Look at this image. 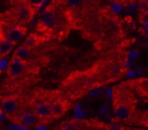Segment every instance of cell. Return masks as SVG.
<instances>
[{
  "label": "cell",
  "instance_id": "obj_1",
  "mask_svg": "<svg viewBox=\"0 0 148 130\" xmlns=\"http://www.w3.org/2000/svg\"><path fill=\"white\" fill-rule=\"evenodd\" d=\"M0 107H1V110H3L6 114L13 116V114H16V112L19 110V100H17V97H14V96L3 97V99L0 100Z\"/></svg>",
  "mask_w": 148,
  "mask_h": 130
},
{
  "label": "cell",
  "instance_id": "obj_2",
  "mask_svg": "<svg viewBox=\"0 0 148 130\" xmlns=\"http://www.w3.org/2000/svg\"><path fill=\"white\" fill-rule=\"evenodd\" d=\"M25 67H26V62H23L17 57H13L7 64V73L10 76H19L25 70Z\"/></svg>",
  "mask_w": 148,
  "mask_h": 130
},
{
  "label": "cell",
  "instance_id": "obj_3",
  "mask_svg": "<svg viewBox=\"0 0 148 130\" xmlns=\"http://www.w3.org/2000/svg\"><path fill=\"white\" fill-rule=\"evenodd\" d=\"M33 112H35L36 116H38L39 119H42V120H46V119L52 117V109H50L49 104L45 103V102L36 103L35 107H33Z\"/></svg>",
  "mask_w": 148,
  "mask_h": 130
},
{
  "label": "cell",
  "instance_id": "obj_4",
  "mask_svg": "<svg viewBox=\"0 0 148 130\" xmlns=\"http://www.w3.org/2000/svg\"><path fill=\"white\" fill-rule=\"evenodd\" d=\"M131 114V109L127 103H122V102H115V116L118 119H128Z\"/></svg>",
  "mask_w": 148,
  "mask_h": 130
},
{
  "label": "cell",
  "instance_id": "obj_5",
  "mask_svg": "<svg viewBox=\"0 0 148 130\" xmlns=\"http://www.w3.org/2000/svg\"><path fill=\"white\" fill-rule=\"evenodd\" d=\"M40 23H42V26L43 27H46V29H52V27H55V24H56V17H55V13L52 12V10H45L43 12V14L40 16Z\"/></svg>",
  "mask_w": 148,
  "mask_h": 130
},
{
  "label": "cell",
  "instance_id": "obj_6",
  "mask_svg": "<svg viewBox=\"0 0 148 130\" xmlns=\"http://www.w3.org/2000/svg\"><path fill=\"white\" fill-rule=\"evenodd\" d=\"M23 36H25V29H23V27H19V26L10 27V29L7 30V33H6V37H7L10 42H13V43L22 40Z\"/></svg>",
  "mask_w": 148,
  "mask_h": 130
},
{
  "label": "cell",
  "instance_id": "obj_7",
  "mask_svg": "<svg viewBox=\"0 0 148 130\" xmlns=\"http://www.w3.org/2000/svg\"><path fill=\"white\" fill-rule=\"evenodd\" d=\"M36 122H38V116L35 112H23L19 117V123L22 126H26V127L36 125Z\"/></svg>",
  "mask_w": 148,
  "mask_h": 130
},
{
  "label": "cell",
  "instance_id": "obj_8",
  "mask_svg": "<svg viewBox=\"0 0 148 130\" xmlns=\"http://www.w3.org/2000/svg\"><path fill=\"white\" fill-rule=\"evenodd\" d=\"M14 57H17V59L23 60V62H27V60H30V57H32L30 46H27V44L19 46V47L14 50Z\"/></svg>",
  "mask_w": 148,
  "mask_h": 130
},
{
  "label": "cell",
  "instance_id": "obj_9",
  "mask_svg": "<svg viewBox=\"0 0 148 130\" xmlns=\"http://www.w3.org/2000/svg\"><path fill=\"white\" fill-rule=\"evenodd\" d=\"M50 109H52V117H55V119L60 117V116L66 112V106H65V103L60 102V100L53 102V103L50 104Z\"/></svg>",
  "mask_w": 148,
  "mask_h": 130
},
{
  "label": "cell",
  "instance_id": "obj_10",
  "mask_svg": "<svg viewBox=\"0 0 148 130\" xmlns=\"http://www.w3.org/2000/svg\"><path fill=\"white\" fill-rule=\"evenodd\" d=\"M12 50H13V42H10L7 37L6 39H0V57H4Z\"/></svg>",
  "mask_w": 148,
  "mask_h": 130
},
{
  "label": "cell",
  "instance_id": "obj_11",
  "mask_svg": "<svg viewBox=\"0 0 148 130\" xmlns=\"http://www.w3.org/2000/svg\"><path fill=\"white\" fill-rule=\"evenodd\" d=\"M19 16L22 20H29L30 16H32V10L29 6H20L19 7Z\"/></svg>",
  "mask_w": 148,
  "mask_h": 130
},
{
  "label": "cell",
  "instance_id": "obj_12",
  "mask_svg": "<svg viewBox=\"0 0 148 130\" xmlns=\"http://www.w3.org/2000/svg\"><path fill=\"white\" fill-rule=\"evenodd\" d=\"M60 130H78V125H76V122H66V123H63Z\"/></svg>",
  "mask_w": 148,
  "mask_h": 130
},
{
  "label": "cell",
  "instance_id": "obj_13",
  "mask_svg": "<svg viewBox=\"0 0 148 130\" xmlns=\"http://www.w3.org/2000/svg\"><path fill=\"white\" fill-rule=\"evenodd\" d=\"M138 6H140L141 12H148V0H141Z\"/></svg>",
  "mask_w": 148,
  "mask_h": 130
},
{
  "label": "cell",
  "instance_id": "obj_14",
  "mask_svg": "<svg viewBox=\"0 0 148 130\" xmlns=\"http://www.w3.org/2000/svg\"><path fill=\"white\" fill-rule=\"evenodd\" d=\"M29 1V6H32V7H39L45 0H27Z\"/></svg>",
  "mask_w": 148,
  "mask_h": 130
},
{
  "label": "cell",
  "instance_id": "obj_15",
  "mask_svg": "<svg viewBox=\"0 0 148 130\" xmlns=\"http://www.w3.org/2000/svg\"><path fill=\"white\" fill-rule=\"evenodd\" d=\"M36 43H38V40L35 39V36H30V37H27V40H26V44H27V46H30V47H32V46H35Z\"/></svg>",
  "mask_w": 148,
  "mask_h": 130
},
{
  "label": "cell",
  "instance_id": "obj_16",
  "mask_svg": "<svg viewBox=\"0 0 148 130\" xmlns=\"http://www.w3.org/2000/svg\"><path fill=\"white\" fill-rule=\"evenodd\" d=\"M111 9H112L115 13H119L122 7H121V4H118V3H115V1H114V3H112V6H111Z\"/></svg>",
  "mask_w": 148,
  "mask_h": 130
},
{
  "label": "cell",
  "instance_id": "obj_17",
  "mask_svg": "<svg viewBox=\"0 0 148 130\" xmlns=\"http://www.w3.org/2000/svg\"><path fill=\"white\" fill-rule=\"evenodd\" d=\"M82 1L84 0H66V3L69 6H79V4H82Z\"/></svg>",
  "mask_w": 148,
  "mask_h": 130
},
{
  "label": "cell",
  "instance_id": "obj_18",
  "mask_svg": "<svg viewBox=\"0 0 148 130\" xmlns=\"http://www.w3.org/2000/svg\"><path fill=\"white\" fill-rule=\"evenodd\" d=\"M141 22H143V23H148V12H143V14H141Z\"/></svg>",
  "mask_w": 148,
  "mask_h": 130
},
{
  "label": "cell",
  "instance_id": "obj_19",
  "mask_svg": "<svg viewBox=\"0 0 148 130\" xmlns=\"http://www.w3.org/2000/svg\"><path fill=\"white\" fill-rule=\"evenodd\" d=\"M101 93H102V90H101L99 87H97L95 90H92V91H91V96H99Z\"/></svg>",
  "mask_w": 148,
  "mask_h": 130
},
{
  "label": "cell",
  "instance_id": "obj_20",
  "mask_svg": "<svg viewBox=\"0 0 148 130\" xmlns=\"http://www.w3.org/2000/svg\"><path fill=\"white\" fill-rule=\"evenodd\" d=\"M143 32L145 36H148V23H143Z\"/></svg>",
  "mask_w": 148,
  "mask_h": 130
},
{
  "label": "cell",
  "instance_id": "obj_21",
  "mask_svg": "<svg viewBox=\"0 0 148 130\" xmlns=\"http://www.w3.org/2000/svg\"><path fill=\"white\" fill-rule=\"evenodd\" d=\"M137 56H138V51H135V50L130 53V57H131V59H137Z\"/></svg>",
  "mask_w": 148,
  "mask_h": 130
},
{
  "label": "cell",
  "instance_id": "obj_22",
  "mask_svg": "<svg viewBox=\"0 0 148 130\" xmlns=\"http://www.w3.org/2000/svg\"><path fill=\"white\" fill-rule=\"evenodd\" d=\"M4 67H7L6 62H4V60H0V69H4Z\"/></svg>",
  "mask_w": 148,
  "mask_h": 130
},
{
  "label": "cell",
  "instance_id": "obj_23",
  "mask_svg": "<svg viewBox=\"0 0 148 130\" xmlns=\"http://www.w3.org/2000/svg\"><path fill=\"white\" fill-rule=\"evenodd\" d=\"M111 129H112V130H121V129H119V126H115V125H114Z\"/></svg>",
  "mask_w": 148,
  "mask_h": 130
},
{
  "label": "cell",
  "instance_id": "obj_24",
  "mask_svg": "<svg viewBox=\"0 0 148 130\" xmlns=\"http://www.w3.org/2000/svg\"><path fill=\"white\" fill-rule=\"evenodd\" d=\"M3 119H4V116H3V113H1V112H0V122H1V120H3Z\"/></svg>",
  "mask_w": 148,
  "mask_h": 130
},
{
  "label": "cell",
  "instance_id": "obj_25",
  "mask_svg": "<svg viewBox=\"0 0 148 130\" xmlns=\"http://www.w3.org/2000/svg\"><path fill=\"white\" fill-rule=\"evenodd\" d=\"M144 125H147V126H148V114H147V117H145V122H144Z\"/></svg>",
  "mask_w": 148,
  "mask_h": 130
},
{
  "label": "cell",
  "instance_id": "obj_26",
  "mask_svg": "<svg viewBox=\"0 0 148 130\" xmlns=\"http://www.w3.org/2000/svg\"><path fill=\"white\" fill-rule=\"evenodd\" d=\"M36 130H46V129H43V127H38Z\"/></svg>",
  "mask_w": 148,
  "mask_h": 130
},
{
  "label": "cell",
  "instance_id": "obj_27",
  "mask_svg": "<svg viewBox=\"0 0 148 130\" xmlns=\"http://www.w3.org/2000/svg\"><path fill=\"white\" fill-rule=\"evenodd\" d=\"M111 1H116V0H111Z\"/></svg>",
  "mask_w": 148,
  "mask_h": 130
}]
</instances>
